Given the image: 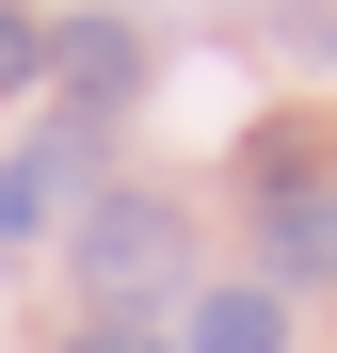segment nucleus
Returning <instances> with one entry per match:
<instances>
[{"mask_svg":"<svg viewBox=\"0 0 337 353\" xmlns=\"http://www.w3.org/2000/svg\"><path fill=\"white\" fill-rule=\"evenodd\" d=\"M81 161H96V129H48L32 161H0V241H32V225L81 193Z\"/></svg>","mask_w":337,"mask_h":353,"instance_id":"3","label":"nucleus"},{"mask_svg":"<svg viewBox=\"0 0 337 353\" xmlns=\"http://www.w3.org/2000/svg\"><path fill=\"white\" fill-rule=\"evenodd\" d=\"M81 273H96V305L177 289V209H161V193H96V209H81Z\"/></svg>","mask_w":337,"mask_h":353,"instance_id":"2","label":"nucleus"},{"mask_svg":"<svg viewBox=\"0 0 337 353\" xmlns=\"http://www.w3.org/2000/svg\"><path fill=\"white\" fill-rule=\"evenodd\" d=\"M17 81H48V32L17 17V0H0V97H17Z\"/></svg>","mask_w":337,"mask_h":353,"instance_id":"6","label":"nucleus"},{"mask_svg":"<svg viewBox=\"0 0 337 353\" xmlns=\"http://www.w3.org/2000/svg\"><path fill=\"white\" fill-rule=\"evenodd\" d=\"M81 353H161V337H145V321H96V337H81Z\"/></svg>","mask_w":337,"mask_h":353,"instance_id":"7","label":"nucleus"},{"mask_svg":"<svg viewBox=\"0 0 337 353\" xmlns=\"http://www.w3.org/2000/svg\"><path fill=\"white\" fill-rule=\"evenodd\" d=\"M193 353H289V305H273V289H209V305H193Z\"/></svg>","mask_w":337,"mask_h":353,"instance_id":"5","label":"nucleus"},{"mask_svg":"<svg viewBox=\"0 0 337 353\" xmlns=\"http://www.w3.org/2000/svg\"><path fill=\"white\" fill-rule=\"evenodd\" d=\"M257 257L289 273V289L337 273V161H321L305 129H273V145H257Z\"/></svg>","mask_w":337,"mask_h":353,"instance_id":"1","label":"nucleus"},{"mask_svg":"<svg viewBox=\"0 0 337 353\" xmlns=\"http://www.w3.org/2000/svg\"><path fill=\"white\" fill-rule=\"evenodd\" d=\"M48 65L81 81V112H112V97H145V32L129 17H81V32H48Z\"/></svg>","mask_w":337,"mask_h":353,"instance_id":"4","label":"nucleus"}]
</instances>
